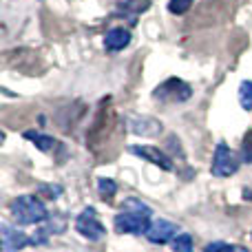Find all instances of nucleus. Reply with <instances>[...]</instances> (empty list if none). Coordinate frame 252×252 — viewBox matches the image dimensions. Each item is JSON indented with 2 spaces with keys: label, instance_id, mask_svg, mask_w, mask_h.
Listing matches in <instances>:
<instances>
[{
  "label": "nucleus",
  "instance_id": "nucleus-11",
  "mask_svg": "<svg viewBox=\"0 0 252 252\" xmlns=\"http://www.w3.org/2000/svg\"><path fill=\"white\" fill-rule=\"evenodd\" d=\"M25 137L29 139V142H33L35 146L40 148L42 153H49V151H53V148L58 146V142L51 137V135H44V133H35V130H27L25 133Z\"/></svg>",
  "mask_w": 252,
  "mask_h": 252
},
{
  "label": "nucleus",
  "instance_id": "nucleus-17",
  "mask_svg": "<svg viewBox=\"0 0 252 252\" xmlns=\"http://www.w3.org/2000/svg\"><path fill=\"white\" fill-rule=\"evenodd\" d=\"M173 250L175 252H192V237L190 235H177L173 239Z\"/></svg>",
  "mask_w": 252,
  "mask_h": 252
},
{
  "label": "nucleus",
  "instance_id": "nucleus-13",
  "mask_svg": "<svg viewBox=\"0 0 252 252\" xmlns=\"http://www.w3.org/2000/svg\"><path fill=\"white\" fill-rule=\"evenodd\" d=\"M49 226H47V232L49 235H62V232L66 230V217L62 213H53V215H49Z\"/></svg>",
  "mask_w": 252,
  "mask_h": 252
},
{
  "label": "nucleus",
  "instance_id": "nucleus-10",
  "mask_svg": "<svg viewBox=\"0 0 252 252\" xmlns=\"http://www.w3.org/2000/svg\"><path fill=\"white\" fill-rule=\"evenodd\" d=\"M130 130L137 135H157L161 130V124L151 118H133L130 120Z\"/></svg>",
  "mask_w": 252,
  "mask_h": 252
},
{
  "label": "nucleus",
  "instance_id": "nucleus-16",
  "mask_svg": "<svg viewBox=\"0 0 252 252\" xmlns=\"http://www.w3.org/2000/svg\"><path fill=\"white\" fill-rule=\"evenodd\" d=\"M122 208H124V210H133V213H142V215H148V217H151V213H153V210L148 208V206L144 204V201L135 199V197H128V199H126L124 204H122Z\"/></svg>",
  "mask_w": 252,
  "mask_h": 252
},
{
  "label": "nucleus",
  "instance_id": "nucleus-6",
  "mask_svg": "<svg viewBox=\"0 0 252 252\" xmlns=\"http://www.w3.org/2000/svg\"><path fill=\"white\" fill-rule=\"evenodd\" d=\"M175 237H177V226L173 221H168V219H155L146 232V239L157 246L166 244L168 239H175Z\"/></svg>",
  "mask_w": 252,
  "mask_h": 252
},
{
  "label": "nucleus",
  "instance_id": "nucleus-12",
  "mask_svg": "<svg viewBox=\"0 0 252 252\" xmlns=\"http://www.w3.org/2000/svg\"><path fill=\"white\" fill-rule=\"evenodd\" d=\"M97 190H100L102 199L111 201L115 197V192H118V184H115L113 179H109V177H100L97 179Z\"/></svg>",
  "mask_w": 252,
  "mask_h": 252
},
{
  "label": "nucleus",
  "instance_id": "nucleus-15",
  "mask_svg": "<svg viewBox=\"0 0 252 252\" xmlns=\"http://www.w3.org/2000/svg\"><path fill=\"white\" fill-rule=\"evenodd\" d=\"M204 252H250L244 246H230V244H223V241H213L204 248Z\"/></svg>",
  "mask_w": 252,
  "mask_h": 252
},
{
  "label": "nucleus",
  "instance_id": "nucleus-9",
  "mask_svg": "<svg viewBox=\"0 0 252 252\" xmlns=\"http://www.w3.org/2000/svg\"><path fill=\"white\" fill-rule=\"evenodd\" d=\"M128 42H130V31L122 29V27L111 29L109 33L104 35V47L109 49V51H122V49L128 47Z\"/></svg>",
  "mask_w": 252,
  "mask_h": 252
},
{
  "label": "nucleus",
  "instance_id": "nucleus-19",
  "mask_svg": "<svg viewBox=\"0 0 252 252\" xmlns=\"http://www.w3.org/2000/svg\"><path fill=\"white\" fill-rule=\"evenodd\" d=\"M190 7H192V0H170V2H168V11L170 13H177V16L186 13Z\"/></svg>",
  "mask_w": 252,
  "mask_h": 252
},
{
  "label": "nucleus",
  "instance_id": "nucleus-14",
  "mask_svg": "<svg viewBox=\"0 0 252 252\" xmlns=\"http://www.w3.org/2000/svg\"><path fill=\"white\" fill-rule=\"evenodd\" d=\"M239 104L244 111H252V82L244 80L239 84Z\"/></svg>",
  "mask_w": 252,
  "mask_h": 252
},
{
  "label": "nucleus",
  "instance_id": "nucleus-1",
  "mask_svg": "<svg viewBox=\"0 0 252 252\" xmlns=\"http://www.w3.org/2000/svg\"><path fill=\"white\" fill-rule=\"evenodd\" d=\"M11 215L20 223H40L47 221L49 213L44 208V204L40 199H35L33 195H22L18 199L11 201Z\"/></svg>",
  "mask_w": 252,
  "mask_h": 252
},
{
  "label": "nucleus",
  "instance_id": "nucleus-3",
  "mask_svg": "<svg viewBox=\"0 0 252 252\" xmlns=\"http://www.w3.org/2000/svg\"><path fill=\"white\" fill-rule=\"evenodd\" d=\"M239 164L241 161L235 151H230L223 142L217 144L215 157H213V168H210L215 177H230V175H235L237 170H239Z\"/></svg>",
  "mask_w": 252,
  "mask_h": 252
},
{
  "label": "nucleus",
  "instance_id": "nucleus-8",
  "mask_svg": "<svg viewBox=\"0 0 252 252\" xmlns=\"http://www.w3.org/2000/svg\"><path fill=\"white\" fill-rule=\"evenodd\" d=\"M128 151L133 153V155L142 157V159L151 161V164L159 166L161 170H173V161H170V157L166 155V153H161L159 148H155V146H130Z\"/></svg>",
  "mask_w": 252,
  "mask_h": 252
},
{
  "label": "nucleus",
  "instance_id": "nucleus-18",
  "mask_svg": "<svg viewBox=\"0 0 252 252\" xmlns=\"http://www.w3.org/2000/svg\"><path fill=\"white\" fill-rule=\"evenodd\" d=\"M38 192L47 199H58L62 195V186H58V184H38Z\"/></svg>",
  "mask_w": 252,
  "mask_h": 252
},
{
  "label": "nucleus",
  "instance_id": "nucleus-5",
  "mask_svg": "<svg viewBox=\"0 0 252 252\" xmlns=\"http://www.w3.org/2000/svg\"><path fill=\"white\" fill-rule=\"evenodd\" d=\"M153 95L161 102H186L188 97L192 95V89L188 87L184 80L170 78V80H166L164 84H159V87L153 91Z\"/></svg>",
  "mask_w": 252,
  "mask_h": 252
},
{
  "label": "nucleus",
  "instance_id": "nucleus-7",
  "mask_svg": "<svg viewBox=\"0 0 252 252\" xmlns=\"http://www.w3.org/2000/svg\"><path fill=\"white\" fill-rule=\"evenodd\" d=\"M0 232H2V250L4 252H18L25 248V246L31 244V237L27 235V232L7 226V223L0 228Z\"/></svg>",
  "mask_w": 252,
  "mask_h": 252
},
{
  "label": "nucleus",
  "instance_id": "nucleus-20",
  "mask_svg": "<svg viewBox=\"0 0 252 252\" xmlns=\"http://www.w3.org/2000/svg\"><path fill=\"white\" fill-rule=\"evenodd\" d=\"M241 155H244V161L252 164V130L244 137V144H241Z\"/></svg>",
  "mask_w": 252,
  "mask_h": 252
},
{
  "label": "nucleus",
  "instance_id": "nucleus-2",
  "mask_svg": "<svg viewBox=\"0 0 252 252\" xmlns=\"http://www.w3.org/2000/svg\"><path fill=\"white\" fill-rule=\"evenodd\" d=\"M113 223H115V232H120V235H146L153 221L148 215L122 210L120 215H115Z\"/></svg>",
  "mask_w": 252,
  "mask_h": 252
},
{
  "label": "nucleus",
  "instance_id": "nucleus-4",
  "mask_svg": "<svg viewBox=\"0 0 252 252\" xmlns=\"http://www.w3.org/2000/svg\"><path fill=\"white\" fill-rule=\"evenodd\" d=\"M75 230H78L82 237H87L89 241H97L106 235L104 226H102L100 219H97L95 208H91V206L84 208L82 213L78 215V219H75Z\"/></svg>",
  "mask_w": 252,
  "mask_h": 252
}]
</instances>
